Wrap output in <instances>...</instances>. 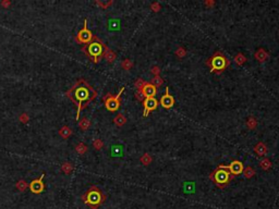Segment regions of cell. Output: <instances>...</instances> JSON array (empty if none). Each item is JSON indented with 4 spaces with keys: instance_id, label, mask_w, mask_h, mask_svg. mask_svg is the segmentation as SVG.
<instances>
[{
    "instance_id": "6da1fadb",
    "label": "cell",
    "mask_w": 279,
    "mask_h": 209,
    "mask_svg": "<svg viewBox=\"0 0 279 209\" xmlns=\"http://www.w3.org/2000/svg\"><path fill=\"white\" fill-rule=\"evenodd\" d=\"M67 97L76 106V121H79L81 111L97 96V92L84 78L79 80L67 92Z\"/></svg>"
},
{
    "instance_id": "7a4b0ae2",
    "label": "cell",
    "mask_w": 279,
    "mask_h": 209,
    "mask_svg": "<svg viewBox=\"0 0 279 209\" xmlns=\"http://www.w3.org/2000/svg\"><path fill=\"white\" fill-rule=\"evenodd\" d=\"M106 49H107L106 45L104 44L97 36H94L93 40L89 43V44L84 45L83 48H82V51H83L94 63H98V62L101 61V59L104 58V55H105Z\"/></svg>"
},
{
    "instance_id": "3957f363",
    "label": "cell",
    "mask_w": 279,
    "mask_h": 209,
    "mask_svg": "<svg viewBox=\"0 0 279 209\" xmlns=\"http://www.w3.org/2000/svg\"><path fill=\"white\" fill-rule=\"evenodd\" d=\"M82 201H84V204H86L91 209H97L98 207H101L105 203L106 195L97 186H91L82 195Z\"/></svg>"
},
{
    "instance_id": "277c9868",
    "label": "cell",
    "mask_w": 279,
    "mask_h": 209,
    "mask_svg": "<svg viewBox=\"0 0 279 209\" xmlns=\"http://www.w3.org/2000/svg\"><path fill=\"white\" fill-rule=\"evenodd\" d=\"M205 64L209 68L210 72L219 75L230 65V61L221 51H216L210 58L205 61Z\"/></svg>"
},
{
    "instance_id": "5b68a950",
    "label": "cell",
    "mask_w": 279,
    "mask_h": 209,
    "mask_svg": "<svg viewBox=\"0 0 279 209\" xmlns=\"http://www.w3.org/2000/svg\"><path fill=\"white\" fill-rule=\"evenodd\" d=\"M210 180H212L215 185L219 188H225L226 186H228V184L231 182V180L233 179V176H231V173L229 172L228 169L223 167V165L218 166V168L215 171H213L212 174L209 176Z\"/></svg>"
},
{
    "instance_id": "8992f818",
    "label": "cell",
    "mask_w": 279,
    "mask_h": 209,
    "mask_svg": "<svg viewBox=\"0 0 279 209\" xmlns=\"http://www.w3.org/2000/svg\"><path fill=\"white\" fill-rule=\"evenodd\" d=\"M124 92V87L120 89V92L118 93L117 95H111L110 93H108L105 97L103 98L104 103H105V107L107 108V110L109 111H117L118 109L120 108V103H121V95L122 93Z\"/></svg>"
},
{
    "instance_id": "52a82bcc",
    "label": "cell",
    "mask_w": 279,
    "mask_h": 209,
    "mask_svg": "<svg viewBox=\"0 0 279 209\" xmlns=\"http://www.w3.org/2000/svg\"><path fill=\"white\" fill-rule=\"evenodd\" d=\"M94 36H95V35H93L92 32L87 28V20L85 19L84 20L83 28L79 32L78 35H76V37H75L76 43L82 44V45H87V44H89V43L92 42L93 38H94Z\"/></svg>"
},
{
    "instance_id": "ba28073f",
    "label": "cell",
    "mask_w": 279,
    "mask_h": 209,
    "mask_svg": "<svg viewBox=\"0 0 279 209\" xmlns=\"http://www.w3.org/2000/svg\"><path fill=\"white\" fill-rule=\"evenodd\" d=\"M44 178H45V173H43L40 178L37 179V180H33L31 183L28 184V187L31 190L32 193L34 194H40V193L44 192L45 190V184H44Z\"/></svg>"
},
{
    "instance_id": "9c48e42d",
    "label": "cell",
    "mask_w": 279,
    "mask_h": 209,
    "mask_svg": "<svg viewBox=\"0 0 279 209\" xmlns=\"http://www.w3.org/2000/svg\"><path fill=\"white\" fill-rule=\"evenodd\" d=\"M223 167L226 168V169H228L229 172L231 173V176H233V178L242 174L243 170H244V166H243L242 162L239 161V160H233L229 166H223Z\"/></svg>"
},
{
    "instance_id": "30bf717a",
    "label": "cell",
    "mask_w": 279,
    "mask_h": 209,
    "mask_svg": "<svg viewBox=\"0 0 279 209\" xmlns=\"http://www.w3.org/2000/svg\"><path fill=\"white\" fill-rule=\"evenodd\" d=\"M158 106V101L155 97L154 98H145L143 101V107H144V111H143V117H147L148 113L157 108Z\"/></svg>"
},
{
    "instance_id": "8fae6325",
    "label": "cell",
    "mask_w": 279,
    "mask_h": 209,
    "mask_svg": "<svg viewBox=\"0 0 279 209\" xmlns=\"http://www.w3.org/2000/svg\"><path fill=\"white\" fill-rule=\"evenodd\" d=\"M159 103L162 105V108H165V109L172 108V106L175 105V98L170 95V93H169V87H166L165 95L162 96L160 100H159Z\"/></svg>"
},
{
    "instance_id": "7c38bea8",
    "label": "cell",
    "mask_w": 279,
    "mask_h": 209,
    "mask_svg": "<svg viewBox=\"0 0 279 209\" xmlns=\"http://www.w3.org/2000/svg\"><path fill=\"white\" fill-rule=\"evenodd\" d=\"M142 93L144 94L145 98H154V96H156L157 94V88L152 83L146 82V84L142 88Z\"/></svg>"
},
{
    "instance_id": "4fadbf2b",
    "label": "cell",
    "mask_w": 279,
    "mask_h": 209,
    "mask_svg": "<svg viewBox=\"0 0 279 209\" xmlns=\"http://www.w3.org/2000/svg\"><path fill=\"white\" fill-rule=\"evenodd\" d=\"M254 58L256 59L258 62L263 63V62H265L266 60L269 58V53H268L267 51L265 50V49L260 48V49H257V50H256V52L254 53Z\"/></svg>"
},
{
    "instance_id": "5bb4252c",
    "label": "cell",
    "mask_w": 279,
    "mask_h": 209,
    "mask_svg": "<svg viewBox=\"0 0 279 209\" xmlns=\"http://www.w3.org/2000/svg\"><path fill=\"white\" fill-rule=\"evenodd\" d=\"M254 151H255V154H257L258 156H265L268 151L267 146L262 142L257 143L256 145L254 146Z\"/></svg>"
},
{
    "instance_id": "9a60e30c",
    "label": "cell",
    "mask_w": 279,
    "mask_h": 209,
    "mask_svg": "<svg viewBox=\"0 0 279 209\" xmlns=\"http://www.w3.org/2000/svg\"><path fill=\"white\" fill-rule=\"evenodd\" d=\"M116 53H114V50H111V49H109L108 47H107L106 51H105V55H104V58L106 59V61L108 62V63H112V62L116 60Z\"/></svg>"
},
{
    "instance_id": "2e32d148",
    "label": "cell",
    "mask_w": 279,
    "mask_h": 209,
    "mask_svg": "<svg viewBox=\"0 0 279 209\" xmlns=\"http://www.w3.org/2000/svg\"><path fill=\"white\" fill-rule=\"evenodd\" d=\"M108 28L110 31H119L120 30V21L118 19H111L108 21Z\"/></svg>"
},
{
    "instance_id": "e0dca14e",
    "label": "cell",
    "mask_w": 279,
    "mask_h": 209,
    "mask_svg": "<svg viewBox=\"0 0 279 209\" xmlns=\"http://www.w3.org/2000/svg\"><path fill=\"white\" fill-rule=\"evenodd\" d=\"M59 135H60L62 138H68V137H70L72 135V130H71L69 126L64 125L59 130Z\"/></svg>"
},
{
    "instance_id": "ac0fdd59",
    "label": "cell",
    "mask_w": 279,
    "mask_h": 209,
    "mask_svg": "<svg viewBox=\"0 0 279 209\" xmlns=\"http://www.w3.org/2000/svg\"><path fill=\"white\" fill-rule=\"evenodd\" d=\"M114 122L117 126H122L127 123V118L122 113H118L114 119Z\"/></svg>"
},
{
    "instance_id": "d6986e66",
    "label": "cell",
    "mask_w": 279,
    "mask_h": 209,
    "mask_svg": "<svg viewBox=\"0 0 279 209\" xmlns=\"http://www.w3.org/2000/svg\"><path fill=\"white\" fill-rule=\"evenodd\" d=\"M123 153V148L120 145H114L111 147V156L112 157H120Z\"/></svg>"
},
{
    "instance_id": "ffe728a7",
    "label": "cell",
    "mask_w": 279,
    "mask_h": 209,
    "mask_svg": "<svg viewBox=\"0 0 279 209\" xmlns=\"http://www.w3.org/2000/svg\"><path fill=\"white\" fill-rule=\"evenodd\" d=\"M183 188L185 193L193 194L194 191H195V184H194V182H185L183 185Z\"/></svg>"
},
{
    "instance_id": "44dd1931",
    "label": "cell",
    "mask_w": 279,
    "mask_h": 209,
    "mask_svg": "<svg viewBox=\"0 0 279 209\" xmlns=\"http://www.w3.org/2000/svg\"><path fill=\"white\" fill-rule=\"evenodd\" d=\"M79 126H80V128H81V130H83V131H86L87 128L91 126V121H89L87 118H82L81 120L79 121Z\"/></svg>"
},
{
    "instance_id": "7402d4cb",
    "label": "cell",
    "mask_w": 279,
    "mask_h": 209,
    "mask_svg": "<svg viewBox=\"0 0 279 209\" xmlns=\"http://www.w3.org/2000/svg\"><path fill=\"white\" fill-rule=\"evenodd\" d=\"M233 61H235L236 63L238 64V65H243V64L245 63L246 58H245V56H244L243 53L239 52V53H237V55L235 56V59H233Z\"/></svg>"
},
{
    "instance_id": "603a6c76",
    "label": "cell",
    "mask_w": 279,
    "mask_h": 209,
    "mask_svg": "<svg viewBox=\"0 0 279 209\" xmlns=\"http://www.w3.org/2000/svg\"><path fill=\"white\" fill-rule=\"evenodd\" d=\"M242 174L244 176V178H245V179H251L252 176L255 174V171H254V169L252 167L248 166L246 168H244V170H243Z\"/></svg>"
},
{
    "instance_id": "cb8c5ba5",
    "label": "cell",
    "mask_w": 279,
    "mask_h": 209,
    "mask_svg": "<svg viewBox=\"0 0 279 209\" xmlns=\"http://www.w3.org/2000/svg\"><path fill=\"white\" fill-rule=\"evenodd\" d=\"M75 151L79 155H84L87 151V146L84 143H79L78 145L75 146Z\"/></svg>"
},
{
    "instance_id": "d4e9b609",
    "label": "cell",
    "mask_w": 279,
    "mask_h": 209,
    "mask_svg": "<svg viewBox=\"0 0 279 209\" xmlns=\"http://www.w3.org/2000/svg\"><path fill=\"white\" fill-rule=\"evenodd\" d=\"M15 187H17L20 192H24V191L28 187V184L25 180H20V181H18V183L15 184Z\"/></svg>"
},
{
    "instance_id": "484cf974",
    "label": "cell",
    "mask_w": 279,
    "mask_h": 209,
    "mask_svg": "<svg viewBox=\"0 0 279 209\" xmlns=\"http://www.w3.org/2000/svg\"><path fill=\"white\" fill-rule=\"evenodd\" d=\"M260 166H261V168H262L263 170H269L271 168V160L268 158H264L262 160V161L260 162Z\"/></svg>"
},
{
    "instance_id": "4316f807",
    "label": "cell",
    "mask_w": 279,
    "mask_h": 209,
    "mask_svg": "<svg viewBox=\"0 0 279 209\" xmlns=\"http://www.w3.org/2000/svg\"><path fill=\"white\" fill-rule=\"evenodd\" d=\"M61 170L63 171L66 174H70L73 171V166L70 162H63L61 166Z\"/></svg>"
},
{
    "instance_id": "83f0119b",
    "label": "cell",
    "mask_w": 279,
    "mask_h": 209,
    "mask_svg": "<svg viewBox=\"0 0 279 209\" xmlns=\"http://www.w3.org/2000/svg\"><path fill=\"white\" fill-rule=\"evenodd\" d=\"M246 126L250 130H254L257 126V120L254 117H250L248 119V121H246Z\"/></svg>"
},
{
    "instance_id": "f1b7e54d",
    "label": "cell",
    "mask_w": 279,
    "mask_h": 209,
    "mask_svg": "<svg viewBox=\"0 0 279 209\" xmlns=\"http://www.w3.org/2000/svg\"><path fill=\"white\" fill-rule=\"evenodd\" d=\"M152 160H153V158L151 157L149 154H144V155L141 157V163L144 166H148L152 162Z\"/></svg>"
},
{
    "instance_id": "f546056e",
    "label": "cell",
    "mask_w": 279,
    "mask_h": 209,
    "mask_svg": "<svg viewBox=\"0 0 279 209\" xmlns=\"http://www.w3.org/2000/svg\"><path fill=\"white\" fill-rule=\"evenodd\" d=\"M151 83L153 84L154 86L156 87V88H158L159 86H162V84H164V80H162V78H160L159 75H157V76H154V78L152 80Z\"/></svg>"
},
{
    "instance_id": "4dcf8cb0",
    "label": "cell",
    "mask_w": 279,
    "mask_h": 209,
    "mask_svg": "<svg viewBox=\"0 0 279 209\" xmlns=\"http://www.w3.org/2000/svg\"><path fill=\"white\" fill-rule=\"evenodd\" d=\"M121 67H122L123 70L129 71V70H131V68L133 67V62H132L130 59H126V60H123V61L121 62Z\"/></svg>"
},
{
    "instance_id": "1f68e13d",
    "label": "cell",
    "mask_w": 279,
    "mask_h": 209,
    "mask_svg": "<svg viewBox=\"0 0 279 209\" xmlns=\"http://www.w3.org/2000/svg\"><path fill=\"white\" fill-rule=\"evenodd\" d=\"M145 84H146V82L144 81V80H142V78H137L136 81H135V83H134V86H135V88H136L137 90H142V88L144 87Z\"/></svg>"
},
{
    "instance_id": "d6a6232c",
    "label": "cell",
    "mask_w": 279,
    "mask_h": 209,
    "mask_svg": "<svg viewBox=\"0 0 279 209\" xmlns=\"http://www.w3.org/2000/svg\"><path fill=\"white\" fill-rule=\"evenodd\" d=\"M103 146H104L103 141H101V139H99V138L95 139V141L93 142V147L95 148L96 150H101V148H103Z\"/></svg>"
},
{
    "instance_id": "836d02e7",
    "label": "cell",
    "mask_w": 279,
    "mask_h": 209,
    "mask_svg": "<svg viewBox=\"0 0 279 209\" xmlns=\"http://www.w3.org/2000/svg\"><path fill=\"white\" fill-rule=\"evenodd\" d=\"M185 55H187V50L183 47H179L176 50V56L179 57V58H183Z\"/></svg>"
},
{
    "instance_id": "e575fe53",
    "label": "cell",
    "mask_w": 279,
    "mask_h": 209,
    "mask_svg": "<svg viewBox=\"0 0 279 209\" xmlns=\"http://www.w3.org/2000/svg\"><path fill=\"white\" fill-rule=\"evenodd\" d=\"M114 1H108V2H101V1H96V5H98L99 7H101V9H107L109 6H111Z\"/></svg>"
},
{
    "instance_id": "d590c367",
    "label": "cell",
    "mask_w": 279,
    "mask_h": 209,
    "mask_svg": "<svg viewBox=\"0 0 279 209\" xmlns=\"http://www.w3.org/2000/svg\"><path fill=\"white\" fill-rule=\"evenodd\" d=\"M135 98H136L137 100L140 101H144V99H145V97H144V94L142 93V90H136V93H135Z\"/></svg>"
},
{
    "instance_id": "8d00e7d4",
    "label": "cell",
    "mask_w": 279,
    "mask_h": 209,
    "mask_svg": "<svg viewBox=\"0 0 279 209\" xmlns=\"http://www.w3.org/2000/svg\"><path fill=\"white\" fill-rule=\"evenodd\" d=\"M19 120L21 121L22 123H27L28 120H30V117H28L26 113H22L21 116L19 117Z\"/></svg>"
},
{
    "instance_id": "74e56055",
    "label": "cell",
    "mask_w": 279,
    "mask_h": 209,
    "mask_svg": "<svg viewBox=\"0 0 279 209\" xmlns=\"http://www.w3.org/2000/svg\"><path fill=\"white\" fill-rule=\"evenodd\" d=\"M151 9L153 10L154 12H158L160 9H162V7H160V5H159V2H154L153 5L151 6Z\"/></svg>"
},
{
    "instance_id": "f35d334b",
    "label": "cell",
    "mask_w": 279,
    "mask_h": 209,
    "mask_svg": "<svg viewBox=\"0 0 279 209\" xmlns=\"http://www.w3.org/2000/svg\"><path fill=\"white\" fill-rule=\"evenodd\" d=\"M151 72H152V74H154L155 76H157V75H159V73H160V69H159L157 65H155V67H153L151 69Z\"/></svg>"
},
{
    "instance_id": "ab89813d",
    "label": "cell",
    "mask_w": 279,
    "mask_h": 209,
    "mask_svg": "<svg viewBox=\"0 0 279 209\" xmlns=\"http://www.w3.org/2000/svg\"><path fill=\"white\" fill-rule=\"evenodd\" d=\"M10 5H11V2H10L9 0H3V1H1V6H2L3 8H8Z\"/></svg>"
},
{
    "instance_id": "60d3db41",
    "label": "cell",
    "mask_w": 279,
    "mask_h": 209,
    "mask_svg": "<svg viewBox=\"0 0 279 209\" xmlns=\"http://www.w3.org/2000/svg\"><path fill=\"white\" fill-rule=\"evenodd\" d=\"M215 5V1H205V6L207 7H212Z\"/></svg>"
}]
</instances>
